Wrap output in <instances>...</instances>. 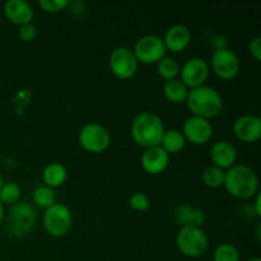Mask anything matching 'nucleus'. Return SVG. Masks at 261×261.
<instances>
[{"instance_id":"f257e3e1","label":"nucleus","mask_w":261,"mask_h":261,"mask_svg":"<svg viewBox=\"0 0 261 261\" xmlns=\"http://www.w3.org/2000/svg\"><path fill=\"white\" fill-rule=\"evenodd\" d=\"M223 188L233 198L247 200L259 193V177L250 166L236 163L224 173Z\"/></svg>"},{"instance_id":"f03ea898","label":"nucleus","mask_w":261,"mask_h":261,"mask_svg":"<svg viewBox=\"0 0 261 261\" xmlns=\"http://www.w3.org/2000/svg\"><path fill=\"white\" fill-rule=\"evenodd\" d=\"M185 103L191 112V116H198L209 121L218 116L223 109L221 93L208 84L190 89Z\"/></svg>"},{"instance_id":"7ed1b4c3","label":"nucleus","mask_w":261,"mask_h":261,"mask_svg":"<svg viewBox=\"0 0 261 261\" xmlns=\"http://www.w3.org/2000/svg\"><path fill=\"white\" fill-rule=\"evenodd\" d=\"M165 130V124L157 114L144 111L137 115L132 121L130 134L135 144L147 149L160 145Z\"/></svg>"},{"instance_id":"20e7f679","label":"nucleus","mask_w":261,"mask_h":261,"mask_svg":"<svg viewBox=\"0 0 261 261\" xmlns=\"http://www.w3.org/2000/svg\"><path fill=\"white\" fill-rule=\"evenodd\" d=\"M37 214L32 204L27 201H18L10 205L7 214V231L14 239L28 236L35 228Z\"/></svg>"},{"instance_id":"39448f33","label":"nucleus","mask_w":261,"mask_h":261,"mask_svg":"<svg viewBox=\"0 0 261 261\" xmlns=\"http://www.w3.org/2000/svg\"><path fill=\"white\" fill-rule=\"evenodd\" d=\"M176 246L184 256L196 259L208 251L209 237L206 232L199 227H180L176 234Z\"/></svg>"},{"instance_id":"423d86ee","label":"nucleus","mask_w":261,"mask_h":261,"mask_svg":"<svg viewBox=\"0 0 261 261\" xmlns=\"http://www.w3.org/2000/svg\"><path fill=\"white\" fill-rule=\"evenodd\" d=\"M42 224L45 231L55 239H61L70 232L73 226V213L64 203L56 201L43 211Z\"/></svg>"},{"instance_id":"0eeeda50","label":"nucleus","mask_w":261,"mask_h":261,"mask_svg":"<svg viewBox=\"0 0 261 261\" xmlns=\"http://www.w3.org/2000/svg\"><path fill=\"white\" fill-rule=\"evenodd\" d=\"M78 143L86 152L98 154L109 149L111 134L98 122H87L78 133Z\"/></svg>"},{"instance_id":"6e6552de","label":"nucleus","mask_w":261,"mask_h":261,"mask_svg":"<svg viewBox=\"0 0 261 261\" xmlns=\"http://www.w3.org/2000/svg\"><path fill=\"white\" fill-rule=\"evenodd\" d=\"M132 50L138 63L144 65H155L167 54L162 37L157 35L142 36Z\"/></svg>"},{"instance_id":"1a4fd4ad","label":"nucleus","mask_w":261,"mask_h":261,"mask_svg":"<svg viewBox=\"0 0 261 261\" xmlns=\"http://www.w3.org/2000/svg\"><path fill=\"white\" fill-rule=\"evenodd\" d=\"M109 66L111 73L117 79L129 81L138 73L139 63H138L132 48L126 47V46H119L110 54Z\"/></svg>"},{"instance_id":"9d476101","label":"nucleus","mask_w":261,"mask_h":261,"mask_svg":"<svg viewBox=\"0 0 261 261\" xmlns=\"http://www.w3.org/2000/svg\"><path fill=\"white\" fill-rule=\"evenodd\" d=\"M209 68L222 81H232L239 75L241 64L233 50L223 47L213 51Z\"/></svg>"},{"instance_id":"9b49d317","label":"nucleus","mask_w":261,"mask_h":261,"mask_svg":"<svg viewBox=\"0 0 261 261\" xmlns=\"http://www.w3.org/2000/svg\"><path fill=\"white\" fill-rule=\"evenodd\" d=\"M209 74H211V68L205 59L191 58L181 65L178 79L189 89H194L206 84Z\"/></svg>"},{"instance_id":"f8f14e48","label":"nucleus","mask_w":261,"mask_h":261,"mask_svg":"<svg viewBox=\"0 0 261 261\" xmlns=\"http://www.w3.org/2000/svg\"><path fill=\"white\" fill-rule=\"evenodd\" d=\"M181 133L186 143H190L193 145H204L213 137V125L209 120L198 116H190L184 122Z\"/></svg>"},{"instance_id":"ddd939ff","label":"nucleus","mask_w":261,"mask_h":261,"mask_svg":"<svg viewBox=\"0 0 261 261\" xmlns=\"http://www.w3.org/2000/svg\"><path fill=\"white\" fill-rule=\"evenodd\" d=\"M233 134L242 143H256L261 138V119L256 115H242L237 117L233 122Z\"/></svg>"},{"instance_id":"4468645a","label":"nucleus","mask_w":261,"mask_h":261,"mask_svg":"<svg viewBox=\"0 0 261 261\" xmlns=\"http://www.w3.org/2000/svg\"><path fill=\"white\" fill-rule=\"evenodd\" d=\"M140 165L148 175H161L170 166V154H167L160 145L147 148L140 157Z\"/></svg>"},{"instance_id":"2eb2a0df","label":"nucleus","mask_w":261,"mask_h":261,"mask_svg":"<svg viewBox=\"0 0 261 261\" xmlns=\"http://www.w3.org/2000/svg\"><path fill=\"white\" fill-rule=\"evenodd\" d=\"M193 33L185 24L171 25L162 37L166 50L172 54H180L190 46Z\"/></svg>"},{"instance_id":"dca6fc26","label":"nucleus","mask_w":261,"mask_h":261,"mask_svg":"<svg viewBox=\"0 0 261 261\" xmlns=\"http://www.w3.org/2000/svg\"><path fill=\"white\" fill-rule=\"evenodd\" d=\"M209 158L212 165L227 171L237 162V149L228 140H218L211 148Z\"/></svg>"},{"instance_id":"f3484780","label":"nucleus","mask_w":261,"mask_h":261,"mask_svg":"<svg viewBox=\"0 0 261 261\" xmlns=\"http://www.w3.org/2000/svg\"><path fill=\"white\" fill-rule=\"evenodd\" d=\"M4 15L10 23L20 27L32 23L35 12L32 5L24 0H8L4 4Z\"/></svg>"},{"instance_id":"a211bd4d","label":"nucleus","mask_w":261,"mask_h":261,"mask_svg":"<svg viewBox=\"0 0 261 261\" xmlns=\"http://www.w3.org/2000/svg\"><path fill=\"white\" fill-rule=\"evenodd\" d=\"M173 219L180 227L191 226L203 228L206 222V216L201 209L194 208L190 204H181L173 212Z\"/></svg>"},{"instance_id":"6ab92c4d","label":"nucleus","mask_w":261,"mask_h":261,"mask_svg":"<svg viewBox=\"0 0 261 261\" xmlns=\"http://www.w3.org/2000/svg\"><path fill=\"white\" fill-rule=\"evenodd\" d=\"M68 180V168L60 162H51L42 171L43 185L56 189L63 186Z\"/></svg>"},{"instance_id":"aec40b11","label":"nucleus","mask_w":261,"mask_h":261,"mask_svg":"<svg viewBox=\"0 0 261 261\" xmlns=\"http://www.w3.org/2000/svg\"><path fill=\"white\" fill-rule=\"evenodd\" d=\"M160 147L167 154H177V153L182 152L184 148L186 147V140L180 130L168 129L165 130V133H163L162 139L160 142Z\"/></svg>"},{"instance_id":"412c9836","label":"nucleus","mask_w":261,"mask_h":261,"mask_svg":"<svg viewBox=\"0 0 261 261\" xmlns=\"http://www.w3.org/2000/svg\"><path fill=\"white\" fill-rule=\"evenodd\" d=\"M190 89L180 81V79H172L166 82L163 86V96L168 102L175 105L185 103L188 99V94Z\"/></svg>"},{"instance_id":"4be33fe9","label":"nucleus","mask_w":261,"mask_h":261,"mask_svg":"<svg viewBox=\"0 0 261 261\" xmlns=\"http://www.w3.org/2000/svg\"><path fill=\"white\" fill-rule=\"evenodd\" d=\"M155 68H157V73L163 81L168 82L172 81V79H177L178 74H180V68L181 65L178 64V61L176 60L172 56H167L161 59L157 64H155Z\"/></svg>"},{"instance_id":"5701e85b","label":"nucleus","mask_w":261,"mask_h":261,"mask_svg":"<svg viewBox=\"0 0 261 261\" xmlns=\"http://www.w3.org/2000/svg\"><path fill=\"white\" fill-rule=\"evenodd\" d=\"M33 204L38 208H42L43 211L50 208L51 205L56 203V195L54 189L47 188L45 185H40L33 190L32 193Z\"/></svg>"},{"instance_id":"b1692460","label":"nucleus","mask_w":261,"mask_h":261,"mask_svg":"<svg viewBox=\"0 0 261 261\" xmlns=\"http://www.w3.org/2000/svg\"><path fill=\"white\" fill-rule=\"evenodd\" d=\"M224 173H226V171L211 165L204 168L203 173H201V181L206 188L219 189L224 184Z\"/></svg>"},{"instance_id":"393cba45","label":"nucleus","mask_w":261,"mask_h":261,"mask_svg":"<svg viewBox=\"0 0 261 261\" xmlns=\"http://www.w3.org/2000/svg\"><path fill=\"white\" fill-rule=\"evenodd\" d=\"M22 196V189L17 182H9L3 184L2 189H0V201L3 205H13V204L18 203Z\"/></svg>"},{"instance_id":"a878e982","label":"nucleus","mask_w":261,"mask_h":261,"mask_svg":"<svg viewBox=\"0 0 261 261\" xmlns=\"http://www.w3.org/2000/svg\"><path fill=\"white\" fill-rule=\"evenodd\" d=\"M213 261H241V256L234 245L224 242L214 249Z\"/></svg>"},{"instance_id":"bb28decb","label":"nucleus","mask_w":261,"mask_h":261,"mask_svg":"<svg viewBox=\"0 0 261 261\" xmlns=\"http://www.w3.org/2000/svg\"><path fill=\"white\" fill-rule=\"evenodd\" d=\"M129 206L135 212H147L150 208V200L144 193H134L130 195Z\"/></svg>"},{"instance_id":"cd10ccee","label":"nucleus","mask_w":261,"mask_h":261,"mask_svg":"<svg viewBox=\"0 0 261 261\" xmlns=\"http://www.w3.org/2000/svg\"><path fill=\"white\" fill-rule=\"evenodd\" d=\"M69 0H40L38 5L41 9L48 14H56V13L63 12L69 5Z\"/></svg>"},{"instance_id":"c85d7f7f","label":"nucleus","mask_w":261,"mask_h":261,"mask_svg":"<svg viewBox=\"0 0 261 261\" xmlns=\"http://www.w3.org/2000/svg\"><path fill=\"white\" fill-rule=\"evenodd\" d=\"M18 37L25 43L32 42V41H35L36 37H37V27H36L33 23L20 25V27L18 28Z\"/></svg>"},{"instance_id":"c756f323","label":"nucleus","mask_w":261,"mask_h":261,"mask_svg":"<svg viewBox=\"0 0 261 261\" xmlns=\"http://www.w3.org/2000/svg\"><path fill=\"white\" fill-rule=\"evenodd\" d=\"M247 50H249V54L251 55V58L254 59L255 61L261 60V37L260 36H256V37L252 38L251 41L247 45Z\"/></svg>"},{"instance_id":"7c9ffc66","label":"nucleus","mask_w":261,"mask_h":261,"mask_svg":"<svg viewBox=\"0 0 261 261\" xmlns=\"http://www.w3.org/2000/svg\"><path fill=\"white\" fill-rule=\"evenodd\" d=\"M255 201H254V212L255 216L256 217H261V196H260V191L254 196Z\"/></svg>"},{"instance_id":"2f4dec72","label":"nucleus","mask_w":261,"mask_h":261,"mask_svg":"<svg viewBox=\"0 0 261 261\" xmlns=\"http://www.w3.org/2000/svg\"><path fill=\"white\" fill-rule=\"evenodd\" d=\"M4 218H5V209H4V205L2 204V201H0V224L3 223Z\"/></svg>"},{"instance_id":"473e14b6","label":"nucleus","mask_w":261,"mask_h":261,"mask_svg":"<svg viewBox=\"0 0 261 261\" xmlns=\"http://www.w3.org/2000/svg\"><path fill=\"white\" fill-rule=\"evenodd\" d=\"M246 261H261V260H260V257H251V259H249Z\"/></svg>"},{"instance_id":"72a5a7b5","label":"nucleus","mask_w":261,"mask_h":261,"mask_svg":"<svg viewBox=\"0 0 261 261\" xmlns=\"http://www.w3.org/2000/svg\"><path fill=\"white\" fill-rule=\"evenodd\" d=\"M3 184H4V180H3V176H2V173H0V189H2Z\"/></svg>"}]
</instances>
